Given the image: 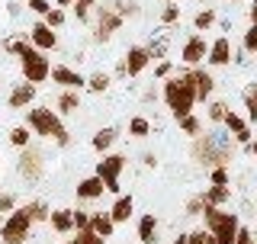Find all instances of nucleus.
<instances>
[{
    "mask_svg": "<svg viewBox=\"0 0 257 244\" xmlns=\"http://www.w3.org/2000/svg\"><path fill=\"white\" fill-rule=\"evenodd\" d=\"M64 244H77V238H71V241H64Z\"/></svg>",
    "mask_w": 257,
    "mask_h": 244,
    "instance_id": "57",
    "label": "nucleus"
},
{
    "mask_svg": "<svg viewBox=\"0 0 257 244\" xmlns=\"http://www.w3.org/2000/svg\"><path fill=\"white\" fill-rule=\"evenodd\" d=\"M231 58H235V64H244V61H247V48H241V52H235Z\"/></svg>",
    "mask_w": 257,
    "mask_h": 244,
    "instance_id": "52",
    "label": "nucleus"
},
{
    "mask_svg": "<svg viewBox=\"0 0 257 244\" xmlns=\"http://www.w3.org/2000/svg\"><path fill=\"white\" fill-rule=\"evenodd\" d=\"M180 132H187L190 138H199V135H203V119L193 116V112H190V116H183L180 119Z\"/></svg>",
    "mask_w": 257,
    "mask_h": 244,
    "instance_id": "30",
    "label": "nucleus"
},
{
    "mask_svg": "<svg viewBox=\"0 0 257 244\" xmlns=\"http://www.w3.org/2000/svg\"><path fill=\"white\" fill-rule=\"evenodd\" d=\"M32 225H36V222H32V215L26 212V206L13 209V212L0 222V241H7V244H26Z\"/></svg>",
    "mask_w": 257,
    "mask_h": 244,
    "instance_id": "5",
    "label": "nucleus"
},
{
    "mask_svg": "<svg viewBox=\"0 0 257 244\" xmlns=\"http://www.w3.org/2000/svg\"><path fill=\"white\" fill-rule=\"evenodd\" d=\"M225 116H228V103H225V100H215V103H209V122H212V126H219V122H225Z\"/></svg>",
    "mask_w": 257,
    "mask_h": 244,
    "instance_id": "33",
    "label": "nucleus"
},
{
    "mask_svg": "<svg viewBox=\"0 0 257 244\" xmlns=\"http://www.w3.org/2000/svg\"><path fill=\"white\" fill-rule=\"evenodd\" d=\"M132 209H135V199L132 196H119L116 202H112V209H109V215H112V222H128L132 218Z\"/></svg>",
    "mask_w": 257,
    "mask_h": 244,
    "instance_id": "23",
    "label": "nucleus"
},
{
    "mask_svg": "<svg viewBox=\"0 0 257 244\" xmlns=\"http://www.w3.org/2000/svg\"><path fill=\"white\" fill-rule=\"evenodd\" d=\"M142 161H145V167H158V158H155V151H145V154H142Z\"/></svg>",
    "mask_w": 257,
    "mask_h": 244,
    "instance_id": "51",
    "label": "nucleus"
},
{
    "mask_svg": "<svg viewBox=\"0 0 257 244\" xmlns=\"http://www.w3.org/2000/svg\"><path fill=\"white\" fill-rule=\"evenodd\" d=\"M122 61H125V74H128V77H139L142 71L151 64V52H148V45H132V48L125 52V58H122Z\"/></svg>",
    "mask_w": 257,
    "mask_h": 244,
    "instance_id": "13",
    "label": "nucleus"
},
{
    "mask_svg": "<svg viewBox=\"0 0 257 244\" xmlns=\"http://www.w3.org/2000/svg\"><path fill=\"white\" fill-rule=\"evenodd\" d=\"M167 48H171V39H151L148 52H151V61H164Z\"/></svg>",
    "mask_w": 257,
    "mask_h": 244,
    "instance_id": "34",
    "label": "nucleus"
},
{
    "mask_svg": "<svg viewBox=\"0 0 257 244\" xmlns=\"http://www.w3.org/2000/svg\"><path fill=\"white\" fill-rule=\"evenodd\" d=\"M45 23H48L52 29H61V26H64V7H52V10L45 13Z\"/></svg>",
    "mask_w": 257,
    "mask_h": 244,
    "instance_id": "39",
    "label": "nucleus"
},
{
    "mask_svg": "<svg viewBox=\"0 0 257 244\" xmlns=\"http://www.w3.org/2000/svg\"><path fill=\"white\" fill-rule=\"evenodd\" d=\"M222 126L238 138V145H251V126H247V119H244V116H238V112H231V109H228V116H225Z\"/></svg>",
    "mask_w": 257,
    "mask_h": 244,
    "instance_id": "17",
    "label": "nucleus"
},
{
    "mask_svg": "<svg viewBox=\"0 0 257 244\" xmlns=\"http://www.w3.org/2000/svg\"><path fill=\"white\" fill-rule=\"evenodd\" d=\"M87 90H93V93L109 90V74H106V71H96V74H90V77H87Z\"/></svg>",
    "mask_w": 257,
    "mask_h": 244,
    "instance_id": "32",
    "label": "nucleus"
},
{
    "mask_svg": "<svg viewBox=\"0 0 257 244\" xmlns=\"http://www.w3.org/2000/svg\"><path fill=\"white\" fill-rule=\"evenodd\" d=\"M7 13H10V16H20V13H23V0H10V7H7Z\"/></svg>",
    "mask_w": 257,
    "mask_h": 244,
    "instance_id": "50",
    "label": "nucleus"
},
{
    "mask_svg": "<svg viewBox=\"0 0 257 244\" xmlns=\"http://www.w3.org/2000/svg\"><path fill=\"white\" fill-rule=\"evenodd\" d=\"M26 119H29V129H32L36 135L55 138L61 148H68V145H71V135H68V129H64L58 109H52V106H32Z\"/></svg>",
    "mask_w": 257,
    "mask_h": 244,
    "instance_id": "3",
    "label": "nucleus"
},
{
    "mask_svg": "<svg viewBox=\"0 0 257 244\" xmlns=\"http://www.w3.org/2000/svg\"><path fill=\"white\" fill-rule=\"evenodd\" d=\"M52 228L58 231V234H68V231H74V209H52Z\"/></svg>",
    "mask_w": 257,
    "mask_h": 244,
    "instance_id": "21",
    "label": "nucleus"
},
{
    "mask_svg": "<svg viewBox=\"0 0 257 244\" xmlns=\"http://www.w3.org/2000/svg\"><path fill=\"white\" fill-rule=\"evenodd\" d=\"M20 68H23V80H29V84H36V87L52 77V61H48V55H42L36 45L20 58Z\"/></svg>",
    "mask_w": 257,
    "mask_h": 244,
    "instance_id": "7",
    "label": "nucleus"
},
{
    "mask_svg": "<svg viewBox=\"0 0 257 244\" xmlns=\"http://www.w3.org/2000/svg\"><path fill=\"white\" fill-rule=\"evenodd\" d=\"M177 20H180V7H177V4H167L164 10H161V23H164V26H174Z\"/></svg>",
    "mask_w": 257,
    "mask_h": 244,
    "instance_id": "40",
    "label": "nucleus"
},
{
    "mask_svg": "<svg viewBox=\"0 0 257 244\" xmlns=\"http://www.w3.org/2000/svg\"><path fill=\"white\" fill-rule=\"evenodd\" d=\"M241 48H247V52H257V23H251V29L244 32V39H241Z\"/></svg>",
    "mask_w": 257,
    "mask_h": 244,
    "instance_id": "43",
    "label": "nucleus"
},
{
    "mask_svg": "<svg viewBox=\"0 0 257 244\" xmlns=\"http://www.w3.org/2000/svg\"><path fill=\"white\" fill-rule=\"evenodd\" d=\"M29 42L39 48V52H55L58 48V36H55V29L48 26V23H32L29 26Z\"/></svg>",
    "mask_w": 257,
    "mask_h": 244,
    "instance_id": "10",
    "label": "nucleus"
},
{
    "mask_svg": "<svg viewBox=\"0 0 257 244\" xmlns=\"http://www.w3.org/2000/svg\"><path fill=\"white\" fill-rule=\"evenodd\" d=\"M125 164H128L125 154H103V158L96 161V177L106 183L109 193H119V177H122Z\"/></svg>",
    "mask_w": 257,
    "mask_h": 244,
    "instance_id": "8",
    "label": "nucleus"
},
{
    "mask_svg": "<svg viewBox=\"0 0 257 244\" xmlns=\"http://www.w3.org/2000/svg\"><path fill=\"white\" fill-rule=\"evenodd\" d=\"M209 180H212L215 186H228V183H231L228 167H212V170H209Z\"/></svg>",
    "mask_w": 257,
    "mask_h": 244,
    "instance_id": "41",
    "label": "nucleus"
},
{
    "mask_svg": "<svg viewBox=\"0 0 257 244\" xmlns=\"http://www.w3.org/2000/svg\"><path fill=\"white\" fill-rule=\"evenodd\" d=\"M90 228L100 234V238H112V234H116V222H112L109 212H93L90 215Z\"/></svg>",
    "mask_w": 257,
    "mask_h": 244,
    "instance_id": "22",
    "label": "nucleus"
},
{
    "mask_svg": "<svg viewBox=\"0 0 257 244\" xmlns=\"http://www.w3.org/2000/svg\"><path fill=\"white\" fill-rule=\"evenodd\" d=\"M164 103H167V109H171V116L180 122L183 116H190L193 106L199 103V96H196V87H193V80L187 77V71H183L180 77H164Z\"/></svg>",
    "mask_w": 257,
    "mask_h": 244,
    "instance_id": "2",
    "label": "nucleus"
},
{
    "mask_svg": "<svg viewBox=\"0 0 257 244\" xmlns=\"http://www.w3.org/2000/svg\"><path fill=\"white\" fill-rule=\"evenodd\" d=\"M203 209H206V196H203V193L187 202V215H203Z\"/></svg>",
    "mask_w": 257,
    "mask_h": 244,
    "instance_id": "44",
    "label": "nucleus"
},
{
    "mask_svg": "<svg viewBox=\"0 0 257 244\" xmlns=\"http://www.w3.org/2000/svg\"><path fill=\"white\" fill-rule=\"evenodd\" d=\"M231 42H228V36H219L212 45H209V55H206V61L212 64V68H225V64H231Z\"/></svg>",
    "mask_w": 257,
    "mask_h": 244,
    "instance_id": "14",
    "label": "nucleus"
},
{
    "mask_svg": "<svg viewBox=\"0 0 257 244\" xmlns=\"http://www.w3.org/2000/svg\"><path fill=\"white\" fill-rule=\"evenodd\" d=\"M0 48H4V52H10V55H16V58H23V55H26L32 45L26 42V32H16V36L4 39V42H0Z\"/></svg>",
    "mask_w": 257,
    "mask_h": 244,
    "instance_id": "24",
    "label": "nucleus"
},
{
    "mask_svg": "<svg viewBox=\"0 0 257 244\" xmlns=\"http://www.w3.org/2000/svg\"><path fill=\"white\" fill-rule=\"evenodd\" d=\"M74 238H77V244H106V238H100V234H96L93 228H84V231H77Z\"/></svg>",
    "mask_w": 257,
    "mask_h": 244,
    "instance_id": "42",
    "label": "nucleus"
},
{
    "mask_svg": "<svg viewBox=\"0 0 257 244\" xmlns=\"http://www.w3.org/2000/svg\"><path fill=\"white\" fill-rule=\"evenodd\" d=\"M235 145L238 138L228 132V129H219L212 126L209 132H203L199 138H193V161H196L199 167L212 170V167H231V158H235Z\"/></svg>",
    "mask_w": 257,
    "mask_h": 244,
    "instance_id": "1",
    "label": "nucleus"
},
{
    "mask_svg": "<svg viewBox=\"0 0 257 244\" xmlns=\"http://www.w3.org/2000/svg\"><path fill=\"white\" fill-rule=\"evenodd\" d=\"M187 241H190V231H187V234H177V238H174L171 244H187Z\"/></svg>",
    "mask_w": 257,
    "mask_h": 244,
    "instance_id": "54",
    "label": "nucleus"
},
{
    "mask_svg": "<svg viewBox=\"0 0 257 244\" xmlns=\"http://www.w3.org/2000/svg\"><path fill=\"white\" fill-rule=\"evenodd\" d=\"M0 244H7V241H0Z\"/></svg>",
    "mask_w": 257,
    "mask_h": 244,
    "instance_id": "60",
    "label": "nucleus"
},
{
    "mask_svg": "<svg viewBox=\"0 0 257 244\" xmlns=\"http://www.w3.org/2000/svg\"><path fill=\"white\" fill-rule=\"evenodd\" d=\"M52 80L61 87V90H84V87H87V77L80 74V71L68 68V64H58V68H52Z\"/></svg>",
    "mask_w": 257,
    "mask_h": 244,
    "instance_id": "11",
    "label": "nucleus"
},
{
    "mask_svg": "<svg viewBox=\"0 0 257 244\" xmlns=\"http://www.w3.org/2000/svg\"><path fill=\"white\" fill-rule=\"evenodd\" d=\"M29 138H32V129H26V126H16L13 132H10V142L16 145V148H26Z\"/></svg>",
    "mask_w": 257,
    "mask_h": 244,
    "instance_id": "36",
    "label": "nucleus"
},
{
    "mask_svg": "<svg viewBox=\"0 0 257 244\" xmlns=\"http://www.w3.org/2000/svg\"><path fill=\"white\" fill-rule=\"evenodd\" d=\"M116 29H122V16L112 10L109 4H100L96 7V32H93V39L96 42H109V39L116 36Z\"/></svg>",
    "mask_w": 257,
    "mask_h": 244,
    "instance_id": "9",
    "label": "nucleus"
},
{
    "mask_svg": "<svg viewBox=\"0 0 257 244\" xmlns=\"http://www.w3.org/2000/svg\"><path fill=\"white\" fill-rule=\"evenodd\" d=\"M32 100H36V84L20 80V84L10 90V96H7V106H10V109H26Z\"/></svg>",
    "mask_w": 257,
    "mask_h": 244,
    "instance_id": "15",
    "label": "nucleus"
},
{
    "mask_svg": "<svg viewBox=\"0 0 257 244\" xmlns=\"http://www.w3.org/2000/svg\"><path fill=\"white\" fill-rule=\"evenodd\" d=\"M209 55V45H206V39L199 36H190L187 42H183V52H180V58H183V64H187V68H199V61H203Z\"/></svg>",
    "mask_w": 257,
    "mask_h": 244,
    "instance_id": "12",
    "label": "nucleus"
},
{
    "mask_svg": "<svg viewBox=\"0 0 257 244\" xmlns=\"http://www.w3.org/2000/svg\"><path fill=\"white\" fill-rule=\"evenodd\" d=\"M167 4H174V0H167Z\"/></svg>",
    "mask_w": 257,
    "mask_h": 244,
    "instance_id": "59",
    "label": "nucleus"
},
{
    "mask_svg": "<svg viewBox=\"0 0 257 244\" xmlns=\"http://www.w3.org/2000/svg\"><path fill=\"white\" fill-rule=\"evenodd\" d=\"M45 164H48V154L36 145H26V148H20V158H16V174L23 180H42Z\"/></svg>",
    "mask_w": 257,
    "mask_h": 244,
    "instance_id": "6",
    "label": "nucleus"
},
{
    "mask_svg": "<svg viewBox=\"0 0 257 244\" xmlns=\"http://www.w3.org/2000/svg\"><path fill=\"white\" fill-rule=\"evenodd\" d=\"M103 190H106V183L100 180V177H84V180L77 183V199H100Z\"/></svg>",
    "mask_w": 257,
    "mask_h": 244,
    "instance_id": "18",
    "label": "nucleus"
},
{
    "mask_svg": "<svg viewBox=\"0 0 257 244\" xmlns=\"http://www.w3.org/2000/svg\"><path fill=\"white\" fill-rule=\"evenodd\" d=\"M241 96H244V109H247V122H257V80H254V84H247L244 90H241Z\"/></svg>",
    "mask_w": 257,
    "mask_h": 244,
    "instance_id": "26",
    "label": "nucleus"
},
{
    "mask_svg": "<svg viewBox=\"0 0 257 244\" xmlns=\"http://www.w3.org/2000/svg\"><path fill=\"white\" fill-rule=\"evenodd\" d=\"M128 135H132V138H148L151 135V122L145 116H132V119H128Z\"/></svg>",
    "mask_w": 257,
    "mask_h": 244,
    "instance_id": "28",
    "label": "nucleus"
},
{
    "mask_svg": "<svg viewBox=\"0 0 257 244\" xmlns=\"http://www.w3.org/2000/svg\"><path fill=\"white\" fill-rule=\"evenodd\" d=\"M84 228H90V215L84 209H74V231H84Z\"/></svg>",
    "mask_w": 257,
    "mask_h": 244,
    "instance_id": "47",
    "label": "nucleus"
},
{
    "mask_svg": "<svg viewBox=\"0 0 257 244\" xmlns=\"http://www.w3.org/2000/svg\"><path fill=\"white\" fill-rule=\"evenodd\" d=\"M55 109H58L61 116H74L80 109V90H61L58 100H55Z\"/></svg>",
    "mask_w": 257,
    "mask_h": 244,
    "instance_id": "20",
    "label": "nucleus"
},
{
    "mask_svg": "<svg viewBox=\"0 0 257 244\" xmlns=\"http://www.w3.org/2000/svg\"><path fill=\"white\" fill-rule=\"evenodd\" d=\"M26 7L32 13H39V16H45L48 10H52V0H26Z\"/></svg>",
    "mask_w": 257,
    "mask_h": 244,
    "instance_id": "46",
    "label": "nucleus"
},
{
    "mask_svg": "<svg viewBox=\"0 0 257 244\" xmlns=\"http://www.w3.org/2000/svg\"><path fill=\"white\" fill-rule=\"evenodd\" d=\"M235 244H257V238H254V231H251V228H244V225H241Z\"/></svg>",
    "mask_w": 257,
    "mask_h": 244,
    "instance_id": "48",
    "label": "nucleus"
},
{
    "mask_svg": "<svg viewBox=\"0 0 257 244\" xmlns=\"http://www.w3.org/2000/svg\"><path fill=\"white\" fill-rule=\"evenodd\" d=\"M251 154H254V158H257V138H254V142H251Z\"/></svg>",
    "mask_w": 257,
    "mask_h": 244,
    "instance_id": "56",
    "label": "nucleus"
},
{
    "mask_svg": "<svg viewBox=\"0 0 257 244\" xmlns=\"http://www.w3.org/2000/svg\"><path fill=\"white\" fill-rule=\"evenodd\" d=\"M247 20L257 23V0H251V7H247Z\"/></svg>",
    "mask_w": 257,
    "mask_h": 244,
    "instance_id": "53",
    "label": "nucleus"
},
{
    "mask_svg": "<svg viewBox=\"0 0 257 244\" xmlns=\"http://www.w3.org/2000/svg\"><path fill=\"white\" fill-rule=\"evenodd\" d=\"M187 77L193 80V87H196V96H199V100H209V96H212V90H215V77L209 74V71H203V68H190Z\"/></svg>",
    "mask_w": 257,
    "mask_h": 244,
    "instance_id": "16",
    "label": "nucleus"
},
{
    "mask_svg": "<svg viewBox=\"0 0 257 244\" xmlns=\"http://www.w3.org/2000/svg\"><path fill=\"white\" fill-rule=\"evenodd\" d=\"M171 71H174V64L164 58V61H158V68H155V77H158V80H164V77H171Z\"/></svg>",
    "mask_w": 257,
    "mask_h": 244,
    "instance_id": "49",
    "label": "nucleus"
},
{
    "mask_svg": "<svg viewBox=\"0 0 257 244\" xmlns=\"http://www.w3.org/2000/svg\"><path fill=\"white\" fill-rule=\"evenodd\" d=\"M55 4H58V7H74L77 0H55Z\"/></svg>",
    "mask_w": 257,
    "mask_h": 244,
    "instance_id": "55",
    "label": "nucleus"
},
{
    "mask_svg": "<svg viewBox=\"0 0 257 244\" xmlns=\"http://www.w3.org/2000/svg\"><path fill=\"white\" fill-rule=\"evenodd\" d=\"M203 222H206V228L215 234V241H219V244H235L238 228H241V222H238V215H235V212H225V209L209 206V202H206V209H203Z\"/></svg>",
    "mask_w": 257,
    "mask_h": 244,
    "instance_id": "4",
    "label": "nucleus"
},
{
    "mask_svg": "<svg viewBox=\"0 0 257 244\" xmlns=\"http://www.w3.org/2000/svg\"><path fill=\"white\" fill-rule=\"evenodd\" d=\"M96 7H100L96 0H77V4H74V16H77L80 23H87V20H90V13L96 10Z\"/></svg>",
    "mask_w": 257,
    "mask_h": 244,
    "instance_id": "35",
    "label": "nucleus"
},
{
    "mask_svg": "<svg viewBox=\"0 0 257 244\" xmlns=\"http://www.w3.org/2000/svg\"><path fill=\"white\" fill-rule=\"evenodd\" d=\"M187 244H219V241H215V234H212V231H209L206 225H203V228L190 231V241H187Z\"/></svg>",
    "mask_w": 257,
    "mask_h": 244,
    "instance_id": "37",
    "label": "nucleus"
},
{
    "mask_svg": "<svg viewBox=\"0 0 257 244\" xmlns=\"http://www.w3.org/2000/svg\"><path fill=\"white\" fill-rule=\"evenodd\" d=\"M212 23H215V10H209V7H206V10H199L196 16H193V26H196V29H209Z\"/></svg>",
    "mask_w": 257,
    "mask_h": 244,
    "instance_id": "38",
    "label": "nucleus"
},
{
    "mask_svg": "<svg viewBox=\"0 0 257 244\" xmlns=\"http://www.w3.org/2000/svg\"><path fill=\"white\" fill-rule=\"evenodd\" d=\"M203 196H206L209 206H225V202L231 199V190H228V186H215V183H212V186L203 193Z\"/></svg>",
    "mask_w": 257,
    "mask_h": 244,
    "instance_id": "27",
    "label": "nucleus"
},
{
    "mask_svg": "<svg viewBox=\"0 0 257 244\" xmlns=\"http://www.w3.org/2000/svg\"><path fill=\"white\" fill-rule=\"evenodd\" d=\"M26 212L32 215V222H48V218H52V209H48L42 199H32V202H26Z\"/></svg>",
    "mask_w": 257,
    "mask_h": 244,
    "instance_id": "29",
    "label": "nucleus"
},
{
    "mask_svg": "<svg viewBox=\"0 0 257 244\" xmlns=\"http://www.w3.org/2000/svg\"><path fill=\"white\" fill-rule=\"evenodd\" d=\"M228 4H244V0H228Z\"/></svg>",
    "mask_w": 257,
    "mask_h": 244,
    "instance_id": "58",
    "label": "nucleus"
},
{
    "mask_svg": "<svg viewBox=\"0 0 257 244\" xmlns=\"http://www.w3.org/2000/svg\"><path fill=\"white\" fill-rule=\"evenodd\" d=\"M158 228H161V225H158V218L151 215V212L142 215V218H139V241H142V244H158V241H161Z\"/></svg>",
    "mask_w": 257,
    "mask_h": 244,
    "instance_id": "19",
    "label": "nucleus"
},
{
    "mask_svg": "<svg viewBox=\"0 0 257 244\" xmlns=\"http://www.w3.org/2000/svg\"><path fill=\"white\" fill-rule=\"evenodd\" d=\"M112 10H116L119 16H122V20H125V16H139L142 13V7H139V0H112Z\"/></svg>",
    "mask_w": 257,
    "mask_h": 244,
    "instance_id": "31",
    "label": "nucleus"
},
{
    "mask_svg": "<svg viewBox=\"0 0 257 244\" xmlns=\"http://www.w3.org/2000/svg\"><path fill=\"white\" fill-rule=\"evenodd\" d=\"M116 138H119V132H116V129H112V126H106V129H100V132H96L93 135V151H100V154H106L109 148H112V142H116Z\"/></svg>",
    "mask_w": 257,
    "mask_h": 244,
    "instance_id": "25",
    "label": "nucleus"
},
{
    "mask_svg": "<svg viewBox=\"0 0 257 244\" xmlns=\"http://www.w3.org/2000/svg\"><path fill=\"white\" fill-rule=\"evenodd\" d=\"M16 209V196L13 193H0V215H10Z\"/></svg>",
    "mask_w": 257,
    "mask_h": 244,
    "instance_id": "45",
    "label": "nucleus"
}]
</instances>
